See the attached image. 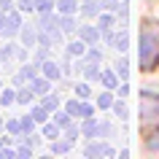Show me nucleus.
<instances>
[{"instance_id": "1", "label": "nucleus", "mask_w": 159, "mask_h": 159, "mask_svg": "<svg viewBox=\"0 0 159 159\" xmlns=\"http://www.w3.org/2000/svg\"><path fill=\"white\" fill-rule=\"evenodd\" d=\"M138 65L140 70H151L159 65V25L146 22L140 30V41H138Z\"/></svg>"}, {"instance_id": "2", "label": "nucleus", "mask_w": 159, "mask_h": 159, "mask_svg": "<svg viewBox=\"0 0 159 159\" xmlns=\"http://www.w3.org/2000/svg\"><path fill=\"white\" fill-rule=\"evenodd\" d=\"M138 113H140V124L143 129L159 124V94L154 92H140V105H138Z\"/></svg>"}, {"instance_id": "3", "label": "nucleus", "mask_w": 159, "mask_h": 159, "mask_svg": "<svg viewBox=\"0 0 159 159\" xmlns=\"http://www.w3.org/2000/svg\"><path fill=\"white\" fill-rule=\"evenodd\" d=\"M65 111L70 113V116H81V119L94 116V105H86V102H81V97H78V100H67Z\"/></svg>"}, {"instance_id": "4", "label": "nucleus", "mask_w": 159, "mask_h": 159, "mask_svg": "<svg viewBox=\"0 0 159 159\" xmlns=\"http://www.w3.org/2000/svg\"><path fill=\"white\" fill-rule=\"evenodd\" d=\"M78 33H81V41H84V43H94V41H97V38H100V27L84 25V27H81V30H78Z\"/></svg>"}, {"instance_id": "5", "label": "nucleus", "mask_w": 159, "mask_h": 159, "mask_svg": "<svg viewBox=\"0 0 159 159\" xmlns=\"http://www.w3.org/2000/svg\"><path fill=\"white\" fill-rule=\"evenodd\" d=\"M100 81H102V86H105V89H111V92H113V89H119V78H116V73H113V70H102V73H100Z\"/></svg>"}, {"instance_id": "6", "label": "nucleus", "mask_w": 159, "mask_h": 159, "mask_svg": "<svg viewBox=\"0 0 159 159\" xmlns=\"http://www.w3.org/2000/svg\"><path fill=\"white\" fill-rule=\"evenodd\" d=\"M54 6H57L59 14H75V11H78V3H75V0H57Z\"/></svg>"}, {"instance_id": "7", "label": "nucleus", "mask_w": 159, "mask_h": 159, "mask_svg": "<svg viewBox=\"0 0 159 159\" xmlns=\"http://www.w3.org/2000/svg\"><path fill=\"white\" fill-rule=\"evenodd\" d=\"M43 138H49V140H57L59 138V124L57 121H43Z\"/></svg>"}, {"instance_id": "8", "label": "nucleus", "mask_w": 159, "mask_h": 159, "mask_svg": "<svg viewBox=\"0 0 159 159\" xmlns=\"http://www.w3.org/2000/svg\"><path fill=\"white\" fill-rule=\"evenodd\" d=\"M30 86H33V92L46 94V92H49V78H46V75H43V78H38V75H35L33 81H30Z\"/></svg>"}, {"instance_id": "9", "label": "nucleus", "mask_w": 159, "mask_h": 159, "mask_svg": "<svg viewBox=\"0 0 159 159\" xmlns=\"http://www.w3.org/2000/svg\"><path fill=\"white\" fill-rule=\"evenodd\" d=\"M97 11H100V3L97 0H86L84 6H81V14L84 16H97Z\"/></svg>"}, {"instance_id": "10", "label": "nucleus", "mask_w": 159, "mask_h": 159, "mask_svg": "<svg viewBox=\"0 0 159 159\" xmlns=\"http://www.w3.org/2000/svg\"><path fill=\"white\" fill-rule=\"evenodd\" d=\"M41 105L46 111H49V113H54V111H57V105H59V100H57V94H43V100H41Z\"/></svg>"}, {"instance_id": "11", "label": "nucleus", "mask_w": 159, "mask_h": 159, "mask_svg": "<svg viewBox=\"0 0 159 159\" xmlns=\"http://www.w3.org/2000/svg\"><path fill=\"white\" fill-rule=\"evenodd\" d=\"M30 116H33L35 121H38V124H43V121H49V116H51V113H49L46 108H43V105H38V108H33V111H30Z\"/></svg>"}, {"instance_id": "12", "label": "nucleus", "mask_w": 159, "mask_h": 159, "mask_svg": "<svg viewBox=\"0 0 159 159\" xmlns=\"http://www.w3.org/2000/svg\"><path fill=\"white\" fill-rule=\"evenodd\" d=\"M41 70H43V75H46L49 81H57V78H59V67L54 65V62H46V65H43Z\"/></svg>"}, {"instance_id": "13", "label": "nucleus", "mask_w": 159, "mask_h": 159, "mask_svg": "<svg viewBox=\"0 0 159 159\" xmlns=\"http://www.w3.org/2000/svg\"><path fill=\"white\" fill-rule=\"evenodd\" d=\"M111 105H113V94H111V89H105V92L97 97V108H102V111H108Z\"/></svg>"}, {"instance_id": "14", "label": "nucleus", "mask_w": 159, "mask_h": 159, "mask_svg": "<svg viewBox=\"0 0 159 159\" xmlns=\"http://www.w3.org/2000/svg\"><path fill=\"white\" fill-rule=\"evenodd\" d=\"M84 49H86L84 41H75V43H70V46H67V54H70V57H81V54H84Z\"/></svg>"}, {"instance_id": "15", "label": "nucleus", "mask_w": 159, "mask_h": 159, "mask_svg": "<svg viewBox=\"0 0 159 159\" xmlns=\"http://www.w3.org/2000/svg\"><path fill=\"white\" fill-rule=\"evenodd\" d=\"M89 154H111V157H113V148H108V146H100V143H97V146H86V157H89Z\"/></svg>"}, {"instance_id": "16", "label": "nucleus", "mask_w": 159, "mask_h": 159, "mask_svg": "<svg viewBox=\"0 0 159 159\" xmlns=\"http://www.w3.org/2000/svg\"><path fill=\"white\" fill-rule=\"evenodd\" d=\"M11 102H16V92H14V89L0 92V105H11Z\"/></svg>"}, {"instance_id": "17", "label": "nucleus", "mask_w": 159, "mask_h": 159, "mask_svg": "<svg viewBox=\"0 0 159 159\" xmlns=\"http://www.w3.org/2000/svg\"><path fill=\"white\" fill-rule=\"evenodd\" d=\"M111 25H113V11H111V14H102V16H100V25H97V27H100V33H108Z\"/></svg>"}, {"instance_id": "18", "label": "nucleus", "mask_w": 159, "mask_h": 159, "mask_svg": "<svg viewBox=\"0 0 159 159\" xmlns=\"http://www.w3.org/2000/svg\"><path fill=\"white\" fill-rule=\"evenodd\" d=\"M33 86H27V89H19V92H16V102H30V100H33Z\"/></svg>"}, {"instance_id": "19", "label": "nucleus", "mask_w": 159, "mask_h": 159, "mask_svg": "<svg viewBox=\"0 0 159 159\" xmlns=\"http://www.w3.org/2000/svg\"><path fill=\"white\" fill-rule=\"evenodd\" d=\"M100 8H105V11H116V8H121V3H119V0H100Z\"/></svg>"}, {"instance_id": "20", "label": "nucleus", "mask_w": 159, "mask_h": 159, "mask_svg": "<svg viewBox=\"0 0 159 159\" xmlns=\"http://www.w3.org/2000/svg\"><path fill=\"white\" fill-rule=\"evenodd\" d=\"M54 116H57L54 121H57L59 127H67V124H70V113H67V111H65V113H54Z\"/></svg>"}, {"instance_id": "21", "label": "nucleus", "mask_w": 159, "mask_h": 159, "mask_svg": "<svg viewBox=\"0 0 159 159\" xmlns=\"http://www.w3.org/2000/svg\"><path fill=\"white\" fill-rule=\"evenodd\" d=\"M75 94H78L81 100H86V97H89L92 92H89V86H86V84H78V86H75Z\"/></svg>"}, {"instance_id": "22", "label": "nucleus", "mask_w": 159, "mask_h": 159, "mask_svg": "<svg viewBox=\"0 0 159 159\" xmlns=\"http://www.w3.org/2000/svg\"><path fill=\"white\" fill-rule=\"evenodd\" d=\"M111 108H113V111L119 113V119H127V105H124V102H113Z\"/></svg>"}, {"instance_id": "23", "label": "nucleus", "mask_w": 159, "mask_h": 159, "mask_svg": "<svg viewBox=\"0 0 159 159\" xmlns=\"http://www.w3.org/2000/svg\"><path fill=\"white\" fill-rule=\"evenodd\" d=\"M116 70H119V75H121V78H127V62H124V59L116 65Z\"/></svg>"}, {"instance_id": "24", "label": "nucleus", "mask_w": 159, "mask_h": 159, "mask_svg": "<svg viewBox=\"0 0 159 159\" xmlns=\"http://www.w3.org/2000/svg\"><path fill=\"white\" fill-rule=\"evenodd\" d=\"M70 148V143H54V151H57V154H62V151H67Z\"/></svg>"}, {"instance_id": "25", "label": "nucleus", "mask_w": 159, "mask_h": 159, "mask_svg": "<svg viewBox=\"0 0 159 159\" xmlns=\"http://www.w3.org/2000/svg\"><path fill=\"white\" fill-rule=\"evenodd\" d=\"M119 94H121V97H127V94H129V86L121 84V86H119Z\"/></svg>"}, {"instance_id": "26", "label": "nucleus", "mask_w": 159, "mask_h": 159, "mask_svg": "<svg viewBox=\"0 0 159 159\" xmlns=\"http://www.w3.org/2000/svg\"><path fill=\"white\" fill-rule=\"evenodd\" d=\"M0 129H3V119H0Z\"/></svg>"}]
</instances>
